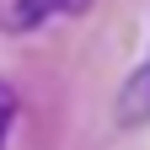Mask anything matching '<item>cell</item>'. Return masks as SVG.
Segmentation results:
<instances>
[{
	"label": "cell",
	"mask_w": 150,
	"mask_h": 150,
	"mask_svg": "<svg viewBox=\"0 0 150 150\" xmlns=\"http://www.w3.org/2000/svg\"><path fill=\"white\" fill-rule=\"evenodd\" d=\"M123 118L134 123V118H150V64L139 70V81L129 86V97H123Z\"/></svg>",
	"instance_id": "6da1fadb"
},
{
	"label": "cell",
	"mask_w": 150,
	"mask_h": 150,
	"mask_svg": "<svg viewBox=\"0 0 150 150\" xmlns=\"http://www.w3.org/2000/svg\"><path fill=\"white\" fill-rule=\"evenodd\" d=\"M86 0H27V16H54V11H81Z\"/></svg>",
	"instance_id": "7a4b0ae2"
},
{
	"label": "cell",
	"mask_w": 150,
	"mask_h": 150,
	"mask_svg": "<svg viewBox=\"0 0 150 150\" xmlns=\"http://www.w3.org/2000/svg\"><path fill=\"white\" fill-rule=\"evenodd\" d=\"M11 112H16V97L0 86V139H6V129H11Z\"/></svg>",
	"instance_id": "3957f363"
}]
</instances>
